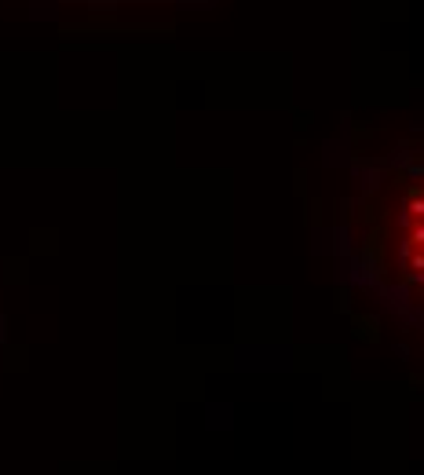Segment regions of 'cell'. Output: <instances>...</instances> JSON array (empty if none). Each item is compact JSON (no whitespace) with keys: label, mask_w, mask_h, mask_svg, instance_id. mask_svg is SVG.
Returning a JSON list of instances; mask_svg holds the SVG:
<instances>
[{"label":"cell","mask_w":424,"mask_h":475,"mask_svg":"<svg viewBox=\"0 0 424 475\" xmlns=\"http://www.w3.org/2000/svg\"><path fill=\"white\" fill-rule=\"evenodd\" d=\"M366 278L414 329H424V153H406L362 201Z\"/></svg>","instance_id":"obj_1"}]
</instances>
